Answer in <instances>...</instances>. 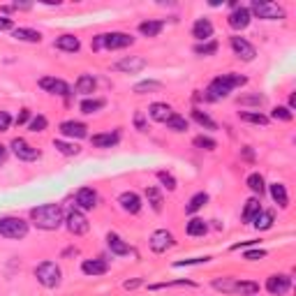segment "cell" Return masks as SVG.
I'll use <instances>...</instances> for the list:
<instances>
[{
	"instance_id": "6da1fadb",
	"label": "cell",
	"mask_w": 296,
	"mask_h": 296,
	"mask_svg": "<svg viewBox=\"0 0 296 296\" xmlns=\"http://www.w3.org/2000/svg\"><path fill=\"white\" fill-rule=\"evenodd\" d=\"M31 218L35 222V227L40 229H58L63 225V208L58 204H44V206H37L31 211Z\"/></svg>"
},
{
	"instance_id": "7a4b0ae2",
	"label": "cell",
	"mask_w": 296,
	"mask_h": 296,
	"mask_svg": "<svg viewBox=\"0 0 296 296\" xmlns=\"http://www.w3.org/2000/svg\"><path fill=\"white\" fill-rule=\"evenodd\" d=\"M246 81L248 79H246V76H241V74H222V76H218V79H213L211 86H208V91H206V100H211V102L225 100L234 88L243 86Z\"/></svg>"
},
{
	"instance_id": "3957f363",
	"label": "cell",
	"mask_w": 296,
	"mask_h": 296,
	"mask_svg": "<svg viewBox=\"0 0 296 296\" xmlns=\"http://www.w3.org/2000/svg\"><path fill=\"white\" fill-rule=\"evenodd\" d=\"M134 42V37L127 35V33H106V35H97L93 37L91 46L93 51H100V49H109V51H116V49H125Z\"/></svg>"
},
{
	"instance_id": "277c9868",
	"label": "cell",
	"mask_w": 296,
	"mask_h": 296,
	"mask_svg": "<svg viewBox=\"0 0 296 296\" xmlns=\"http://www.w3.org/2000/svg\"><path fill=\"white\" fill-rule=\"evenodd\" d=\"M35 278L40 280V285H44V287H49V289H53V287L61 285L63 273H61V268H58L53 261H42V264L35 268Z\"/></svg>"
},
{
	"instance_id": "5b68a950",
	"label": "cell",
	"mask_w": 296,
	"mask_h": 296,
	"mask_svg": "<svg viewBox=\"0 0 296 296\" xmlns=\"http://www.w3.org/2000/svg\"><path fill=\"white\" fill-rule=\"evenodd\" d=\"M28 234V222L21 218H3L0 220V236L5 238H23Z\"/></svg>"
},
{
	"instance_id": "8992f818",
	"label": "cell",
	"mask_w": 296,
	"mask_h": 296,
	"mask_svg": "<svg viewBox=\"0 0 296 296\" xmlns=\"http://www.w3.org/2000/svg\"><path fill=\"white\" fill-rule=\"evenodd\" d=\"M250 14L259 16V19H282L285 10L278 3H259V0H255L250 5Z\"/></svg>"
},
{
	"instance_id": "52a82bcc",
	"label": "cell",
	"mask_w": 296,
	"mask_h": 296,
	"mask_svg": "<svg viewBox=\"0 0 296 296\" xmlns=\"http://www.w3.org/2000/svg\"><path fill=\"white\" fill-rule=\"evenodd\" d=\"M10 148H12V153H14L19 160H25V162H33V160H37V157H40V151H37L35 146H31L25 139H19V137L12 141Z\"/></svg>"
},
{
	"instance_id": "ba28073f",
	"label": "cell",
	"mask_w": 296,
	"mask_h": 296,
	"mask_svg": "<svg viewBox=\"0 0 296 296\" xmlns=\"http://www.w3.org/2000/svg\"><path fill=\"white\" fill-rule=\"evenodd\" d=\"M65 222H67V229H70L74 236L86 234V231H88V227H91V225H88V220H86V216L81 211H76V208H72V211L67 213Z\"/></svg>"
},
{
	"instance_id": "9c48e42d",
	"label": "cell",
	"mask_w": 296,
	"mask_h": 296,
	"mask_svg": "<svg viewBox=\"0 0 296 296\" xmlns=\"http://www.w3.org/2000/svg\"><path fill=\"white\" fill-rule=\"evenodd\" d=\"M231 49H234V53L238 56L241 61H252L257 56L255 46H252L246 37H231Z\"/></svg>"
},
{
	"instance_id": "30bf717a",
	"label": "cell",
	"mask_w": 296,
	"mask_h": 296,
	"mask_svg": "<svg viewBox=\"0 0 296 296\" xmlns=\"http://www.w3.org/2000/svg\"><path fill=\"white\" fill-rule=\"evenodd\" d=\"M171 246H174V236L167 229L153 231V236H151V250L153 252H165V250H169Z\"/></svg>"
},
{
	"instance_id": "8fae6325",
	"label": "cell",
	"mask_w": 296,
	"mask_h": 296,
	"mask_svg": "<svg viewBox=\"0 0 296 296\" xmlns=\"http://www.w3.org/2000/svg\"><path fill=\"white\" fill-rule=\"evenodd\" d=\"M40 86L44 88V91L56 93V95H63V97H70V93H72V88L65 84V81L53 79V76H44V79H40Z\"/></svg>"
},
{
	"instance_id": "7c38bea8",
	"label": "cell",
	"mask_w": 296,
	"mask_h": 296,
	"mask_svg": "<svg viewBox=\"0 0 296 296\" xmlns=\"http://www.w3.org/2000/svg\"><path fill=\"white\" fill-rule=\"evenodd\" d=\"M291 287V278L289 276H271L268 280H266V289L271 291L273 296H282L287 294Z\"/></svg>"
},
{
	"instance_id": "4fadbf2b",
	"label": "cell",
	"mask_w": 296,
	"mask_h": 296,
	"mask_svg": "<svg viewBox=\"0 0 296 296\" xmlns=\"http://www.w3.org/2000/svg\"><path fill=\"white\" fill-rule=\"evenodd\" d=\"M250 10L248 7H236L234 12L229 14V19H227V23L234 28V31H243L248 23H250Z\"/></svg>"
},
{
	"instance_id": "5bb4252c",
	"label": "cell",
	"mask_w": 296,
	"mask_h": 296,
	"mask_svg": "<svg viewBox=\"0 0 296 296\" xmlns=\"http://www.w3.org/2000/svg\"><path fill=\"white\" fill-rule=\"evenodd\" d=\"M61 134L72 137V139H84V137H88V127L79 121H65L61 123Z\"/></svg>"
},
{
	"instance_id": "9a60e30c",
	"label": "cell",
	"mask_w": 296,
	"mask_h": 296,
	"mask_svg": "<svg viewBox=\"0 0 296 296\" xmlns=\"http://www.w3.org/2000/svg\"><path fill=\"white\" fill-rule=\"evenodd\" d=\"M76 206L84 208V211L95 208V206H97V192L93 190V187H81V190L76 192Z\"/></svg>"
},
{
	"instance_id": "2e32d148",
	"label": "cell",
	"mask_w": 296,
	"mask_h": 296,
	"mask_svg": "<svg viewBox=\"0 0 296 296\" xmlns=\"http://www.w3.org/2000/svg\"><path fill=\"white\" fill-rule=\"evenodd\" d=\"M144 67H146V61H144V58H139V56H130V58H123V61L116 63L114 70L132 74V72H139V70H144Z\"/></svg>"
},
{
	"instance_id": "e0dca14e",
	"label": "cell",
	"mask_w": 296,
	"mask_h": 296,
	"mask_svg": "<svg viewBox=\"0 0 296 296\" xmlns=\"http://www.w3.org/2000/svg\"><path fill=\"white\" fill-rule=\"evenodd\" d=\"M118 204L123 206V211L132 213V216L141 211V199H139L137 192H123V195L118 197Z\"/></svg>"
},
{
	"instance_id": "ac0fdd59",
	"label": "cell",
	"mask_w": 296,
	"mask_h": 296,
	"mask_svg": "<svg viewBox=\"0 0 296 296\" xmlns=\"http://www.w3.org/2000/svg\"><path fill=\"white\" fill-rule=\"evenodd\" d=\"M192 35H195L199 42L211 40V35H213V23L208 19H197L195 25H192Z\"/></svg>"
},
{
	"instance_id": "d6986e66",
	"label": "cell",
	"mask_w": 296,
	"mask_h": 296,
	"mask_svg": "<svg viewBox=\"0 0 296 296\" xmlns=\"http://www.w3.org/2000/svg\"><path fill=\"white\" fill-rule=\"evenodd\" d=\"M106 246H109V250L114 252V255H118V257L130 255V252H132V248L127 246L118 234H106Z\"/></svg>"
},
{
	"instance_id": "ffe728a7",
	"label": "cell",
	"mask_w": 296,
	"mask_h": 296,
	"mask_svg": "<svg viewBox=\"0 0 296 296\" xmlns=\"http://www.w3.org/2000/svg\"><path fill=\"white\" fill-rule=\"evenodd\" d=\"M174 114L171 111L169 104H165V102H153L151 106H148V116H151L153 121H160V123H167V118Z\"/></svg>"
},
{
	"instance_id": "44dd1931",
	"label": "cell",
	"mask_w": 296,
	"mask_h": 296,
	"mask_svg": "<svg viewBox=\"0 0 296 296\" xmlns=\"http://www.w3.org/2000/svg\"><path fill=\"white\" fill-rule=\"evenodd\" d=\"M53 46L61 51H67V53H76V51L81 49V42H79V37H74V35H63L53 42Z\"/></svg>"
},
{
	"instance_id": "7402d4cb",
	"label": "cell",
	"mask_w": 296,
	"mask_h": 296,
	"mask_svg": "<svg viewBox=\"0 0 296 296\" xmlns=\"http://www.w3.org/2000/svg\"><path fill=\"white\" fill-rule=\"evenodd\" d=\"M106 268H109V266L102 259H86L84 264H81V271H84L86 276H104Z\"/></svg>"
},
{
	"instance_id": "603a6c76",
	"label": "cell",
	"mask_w": 296,
	"mask_h": 296,
	"mask_svg": "<svg viewBox=\"0 0 296 296\" xmlns=\"http://www.w3.org/2000/svg\"><path fill=\"white\" fill-rule=\"evenodd\" d=\"M95 88H97V81L93 74H81L76 79V93H81V95H93Z\"/></svg>"
},
{
	"instance_id": "cb8c5ba5",
	"label": "cell",
	"mask_w": 296,
	"mask_h": 296,
	"mask_svg": "<svg viewBox=\"0 0 296 296\" xmlns=\"http://www.w3.org/2000/svg\"><path fill=\"white\" fill-rule=\"evenodd\" d=\"M91 141L97 148H111V146H116L121 141V137H118V132H106V134H95Z\"/></svg>"
},
{
	"instance_id": "d4e9b609",
	"label": "cell",
	"mask_w": 296,
	"mask_h": 296,
	"mask_svg": "<svg viewBox=\"0 0 296 296\" xmlns=\"http://www.w3.org/2000/svg\"><path fill=\"white\" fill-rule=\"evenodd\" d=\"M271 197H273V201H276L280 208H287V206H289V197H287V190H285L282 183H273V185H271Z\"/></svg>"
},
{
	"instance_id": "484cf974",
	"label": "cell",
	"mask_w": 296,
	"mask_h": 296,
	"mask_svg": "<svg viewBox=\"0 0 296 296\" xmlns=\"http://www.w3.org/2000/svg\"><path fill=\"white\" fill-rule=\"evenodd\" d=\"M162 28H165V23L162 21H144V23H139V33L146 37H155L162 33Z\"/></svg>"
},
{
	"instance_id": "4316f807",
	"label": "cell",
	"mask_w": 296,
	"mask_h": 296,
	"mask_svg": "<svg viewBox=\"0 0 296 296\" xmlns=\"http://www.w3.org/2000/svg\"><path fill=\"white\" fill-rule=\"evenodd\" d=\"M14 40H21V42H40L42 35L37 31H33V28H14Z\"/></svg>"
},
{
	"instance_id": "83f0119b",
	"label": "cell",
	"mask_w": 296,
	"mask_h": 296,
	"mask_svg": "<svg viewBox=\"0 0 296 296\" xmlns=\"http://www.w3.org/2000/svg\"><path fill=\"white\" fill-rule=\"evenodd\" d=\"M146 199H148V204L153 206V211L155 213H160L162 211V192L157 190V187H146Z\"/></svg>"
},
{
	"instance_id": "f1b7e54d",
	"label": "cell",
	"mask_w": 296,
	"mask_h": 296,
	"mask_svg": "<svg viewBox=\"0 0 296 296\" xmlns=\"http://www.w3.org/2000/svg\"><path fill=\"white\" fill-rule=\"evenodd\" d=\"M252 222H255V227H257V229H261V231L271 229V227H273V213L271 211H259Z\"/></svg>"
},
{
	"instance_id": "f546056e",
	"label": "cell",
	"mask_w": 296,
	"mask_h": 296,
	"mask_svg": "<svg viewBox=\"0 0 296 296\" xmlns=\"http://www.w3.org/2000/svg\"><path fill=\"white\" fill-rule=\"evenodd\" d=\"M259 211H261L259 199H248L246 201V208H243V222H252Z\"/></svg>"
},
{
	"instance_id": "4dcf8cb0",
	"label": "cell",
	"mask_w": 296,
	"mask_h": 296,
	"mask_svg": "<svg viewBox=\"0 0 296 296\" xmlns=\"http://www.w3.org/2000/svg\"><path fill=\"white\" fill-rule=\"evenodd\" d=\"M206 231H208V225H206L201 218H192V220L187 222V234L190 236H204Z\"/></svg>"
},
{
	"instance_id": "1f68e13d",
	"label": "cell",
	"mask_w": 296,
	"mask_h": 296,
	"mask_svg": "<svg viewBox=\"0 0 296 296\" xmlns=\"http://www.w3.org/2000/svg\"><path fill=\"white\" fill-rule=\"evenodd\" d=\"M192 118H195L197 123H199L201 127H206V130H218V123L213 121L211 116H206L204 111H199V109H195L192 111Z\"/></svg>"
},
{
	"instance_id": "d6a6232c",
	"label": "cell",
	"mask_w": 296,
	"mask_h": 296,
	"mask_svg": "<svg viewBox=\"0 0 296 296\" xmlns=\"http://www.w3.org/2000/svg\"><path fill=\"white\" fill-rule=\"evenodd\" d=\"M167 127L174 130V132H185L187 130V121L183 118V116H178V114H171L169 118H167Z\"/></svg>"
},
{
	"instance_id": "836d02e7",
	"label": "cell",
	"mask_w": 296,
	"mask_h": 296,
	"mask_svg": "<svg viewBox=\"0 0 296 296\" xmlns=\"http://www.w3.org/2000/svg\"><path fill=\"white\" fill-rule=\"evenodd\" d=\"M248 187H250L255 195H264V190H266V185H264V178H261L259 174H250L248 176Z\"/></svg>"
},
{
	"instance_id": "e575fe53",
	"label": "cell",
	"mask_w": 296,
	"mask_h": 296,
	"mask_svg": "<svg viewBox=\"0 0 296 296\" xmlns=\"http://www.w3.org/2000/svg\"><path fill=\"white\" fill-rule=\"evenodd\" d=\"M206 201H208V195H206V192H197V195L190 199V204L185 206V211H187V213H197V211L201 208V206L206 204Z\"/></svg>"
},
{
	"instance_id": "d590c367",
	"label": "cell",
	"mask_w": 296,
	"mask_h": 296,
	"mask_svg": "<svg viewBox=\"0 0 296 296\" xmlns=\"http://www.w3.org/2000/svg\"><path fill=\"white\" fill-rule=\"evenodd\" d=\"M216 51H218V42L216 40H206V42H201V44L195 46L197 56H213Z\"/></svg>"
},
{
	"instance_id": "8d00e7d4",
	"label": "cell",
	"mask_w": 296,
	"mask_h": 296,
	"mask_svg": "<svg viewBox=\"0 0 296 296\" xmlns=\"http://www.w3.org/2000/svg\"><path fill=\"white\" fill-rule=\"evenodd\" d=\"M241 121L246 123H252V125H266L268 118L264 114H252V111H241Z\"/></svg>"
},
{
	"instance_id": "74e56055",
	"label": "cell",
	"mask_w": 296,
	"mask_h": 296,
	"mask_svg": "<svg viewBox=\"0 0 296 296\" xmlns=\"http://www.w3.org/2000/svg\"><path fill=\"white\" fill-rule=\"evenodd\" d=\"M53 148L56 151H61L63 155H76V153H79V146L76 144H67V141H61V139L53 141Z\"/></svg>"
},
{
	"instance_id": "f35d334b",
	"label": "cell",
	"mask_w": 296,
	"mask_h": 296,
	"mask_svg": "<svg viewBox=\"0 0 296 296\" xmlns=\"http://www.w3.org/2000/svg\"><path fill=\"white\" fill-rule=\"evenodd\" d=\"M104 104H106L104 100H84L81 102V111H84V114H95V111H100Z\"/></svg>"
},
{
	"instance_id": "ab89813d",
	"label": "cell",
	"mask_w": 296,
	"mask_h": 296,
	"mask_svg": "<svg viewBox=\"0 0 296 296\" xmlns=\"http://www.w3.org/2000/svg\"><path fill=\"white\" fill-rule=\"evenodd\" d=\"M234 291H238V294H248V296H252V294H257L259 291V287L255 285V282H236V287H234Z\"/></svg>"
},
{
	"instance_id": "60d3db41",
	"label": "cell",
	"mask_w": 296,
	"mask_h": 296,
	"mask_svg": "<svg viewBox=\"0 0 296 296\" xmlns=\"http://www.w3.org/2000/svg\"><path fill=\"white\" fill-rule=\"evenodd\" d=\"M157 181H160L167 190H176V185H178V183H176V178L169 174V171H157Z\"/></svg>"
},
{
	"instance_id": "b9f144b4",
	"label": "cell",
	"mask_w": 296,
	"mask_h": 296,
	"mask_svg": "<svg viewBox=\"0 0 296 296\" xmlns=\"http://www.w3.org/2000/svg\"><path fill=\"white\" fill-rule=\"evenodd\" d=\"M195 146L197 148H204V151H213V148H216V139H211V137H195Z\"/></svg>"
},
{
	"instance_id": "7bdbcfd3",
	"label": "cell",
	"mask_w": 296,
	"mask_h": 296,
	"mask_svg": "<svg viewBox=\"0 0 296 296\" xmlns=\"http://www.w3.org/2000/svg\"><path fill=\"white\" fill-rule=\"evenodd\" d=\"M271 116L276 118V121H285V123H289L291 118H294V114H291V111L287 109V106H276Z\"/></svg>"
},
{
	"instance_id": "ee69618b",
	"label": "cell",
	"mask_w": 296,
	"mask_h": 296,
	"mask_svg": "<svg viewBox=\"0 0 296 296\" xmlns=\"http://www.w3.org/2000/svg\"><path fill=\"white\" fill-rule=\"evenodd\" d=\"M213 287H216V289H222V291H234L236 280H231V278H222V280H213Z\"/></svg>"
},
{
	"instance_id": "f6af8a7d",
	"label": "cell",
	"mask_w": 296,
	"mask_h": 296,
	"mask_svg": "<svg viewBox=\"0 0 296 296\" xmlns=\"http://www.w3.org/2000/svg\"><path fill=\"white\" fill-rule=\"evenodd\" d=\"M155 88H160V84L157 81H141V84L134 86V93H146V91H155Z\"/></svg>"
},
{
	"instance_id": "bcb514c9",
	"label": "cell",
	"mask_w": 296,
	"mask_h": 296,
	"mask_svg": "<svg viewBox=\"0 0 296 296\" xmlns=\"http://www.w3.org/2000/svg\"><path fill=\"white\" fill-rule=\"evenodd\" d=\"M44 127H46V118H44V116H35V118L31 121V125H28V130H31V132H42Z\"/></svg>"
},
{
	"instance_id": "7dc6e473",
	"label": "cell",
	"mask_w": 296,
	"mask_h": 296,
	"mask_svg": "<svg viewBox=\"0 0 296 296\" xmlns=\"http://www.w3.org/2000/svg\"><path fill=\"white\" fill-rule=\"evenodd\" d=\"M12 125V116L7 111H0V132H7Z\"/></svg>"
},
{
	"instance_id": "c3c4849f",
	"label": "cell",
	"mask_w": 296,
	"mask_h": 296,
	"mask_svg": "<svg viewBox=\"0 0 296 296\" xmlns=\"http://www.w3.org/2000/svg\"><path fill=\"white\" fill-rule=\"evenodd\" d=\"M238 104H257V106H261V104H264V97H261V95L241 97V100H238Z\"/></svg>"
},
{
	"instance_id": "681fc988",
	"label": "cell",
	"mask_w": 296,
	"mask_h": 296,
	"mask_svg": "<svg viewBox=\"0 0 296 296\" xmlns=\"http://www.w3.org/2000/svg\"><path fill=\"white\" fill-rule=\"evenodd\" d=\"M208 257H197V259H185V261H176V268H181V266H190V264H206Z\"/></svg>"
},
{
	"instance_id": "f907efd6",
	"label": "cell",
	"mask_w": 296,
	"mask_h": 296,
	"mask_svg": "<svg viewBox=\"0 0 296 296\" xmlns=\"http://www.w3.org/2000/svg\"><path fill=\"white\" fill-rule=\"evenodd\" d=\"M243 257H246L248 261H257V259H264V257H266V252H264V250H248Z\"/></svg>"
},
{
	"instance_id": "816d5d0a",
	"label": "cell",
	"mask_w": 296,
	"mask_h": 296,
	"mask_svg": "<svg viewBox=\"0 0 296 296\" xmlns=\"http://www.w3.org/2000/svg\"><path fill=\"white\" fill-rule=\"evenodd\" d=\"M134 125H137V130H141V132L146 130V118H144V114H141V111H137V116H134Z\"/></svg>"
},
{
	"instance_id": "f5cc1de1",
	"label": "cell",
	"mask_w": 296,
	"mask_h": 296,
	"mask_svg": "<svg viewBox=\"0 0 296 296\" xmlns=\"http://www.w3.org/2000/svg\"><path fill=\"white\" fill-rule=\"evenodd\" d=\"M28 118H31V111H28V109H21V114L16 116V125H23V123H28Z\"/></svg>"
},
{
	"instance_id": "db71d44e",
	"label": "cell",
	"mask_w": 296,
	"mask_h": 296,
	"mask_svg": "<svg viewBox=\"0 0 296 296\" xmlns=\"http://www.w3.org/2000/svg\"><path fill=\"white\" fill-rule=\"evenodd\" d=\"M12 28H14L12 19H7V16H0V31H12Z\"/></svg>"
},
{
	"instance_id": "11a10c76",
	"label": "cell",
	"mask_w": 296,
	"mask_h": 296,
	"mask_svg": "<svg viewBox=\"0 0 296 296\" xmlns=\"http://www.w3.org/2000/svg\"><path fill=\"white\" fill-rule=\"evenodd\" d=\"M5 160H7V148L0 144V165H5Z\"/></svg>"
},
{
	"instance_id": "9f6ffc18",
	"label": "cell",
	"mask_w": 296,
	"mask_h": 296,
	"mask_svg": "<svg viewBox=\"0 0 296 296\" xmlns=\"http://www.w3.org/2000/svg\"><path fill=\"white\" fill-rule=\"evenodd\" d=\"M141 280H132V282H125V289H134V287H139Z\"/></svg>"
},
{
	"instance_id": "6f0895ef",
	"label": "cell",
	"mask_w": 296,
	"mask_h": 296,
	"mask_svg": "<svg viewBox=\"0 0 296 296\" xmlns=\"http://www.w3.org/2000/svg\"><path fill=\"white\" fill-rule=\"evenodd\" d=\"M294 106H296V95H291V97H289V106H287V109L291 111V109H294Z\"/></svg>"
}]
</instances>
